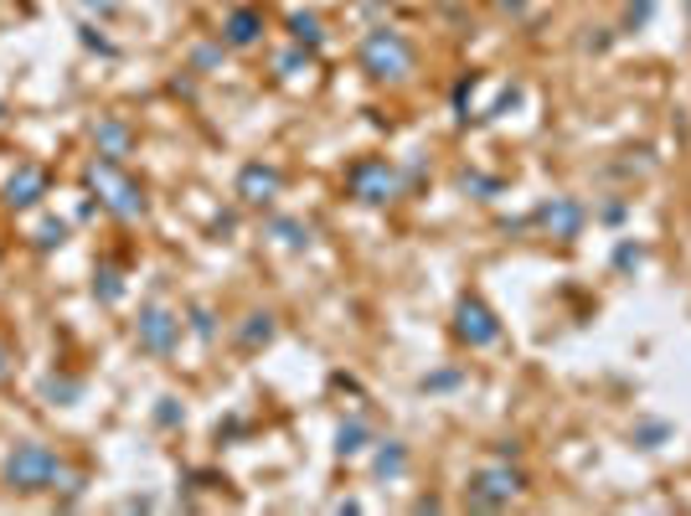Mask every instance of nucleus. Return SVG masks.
I'll return each instance as SVG.
<instances>
[{
	"instance_id": "obj_1",
	"label": "nucleus",
	"mask_w": 691,
	"mask_h": 516,
	"mask_svg": "<svg viewBox=\"0 0 691 516\" xmlns=\"http://www.w3.org/2000/svg\"><path fill=\"white\" fill-rule=\"evenodd\" d=\"M0 480H5V491H16V496H41V491H52L62 506H78L83 491H88V470L73 465L62 450L41 444V439H21L16 450L5 455V465H0Z\"/></svg>"
},
{
	"instance_id": "obj_2",
	"label": "nucleus",
	"mask_w": 691,
	"mask_h": 516,
	"mask_svg": "<svg viewBox=\"0 0 691 516\" xmlns=\"http://www.w3.org/2000/svg\"><path fill=\"white\" fill-rule=\"evenodd\" d=\"M83 186L99 197L103 212H114L119 222H135L145 218V186H139L129 171H124V160H109V156H94L88 165H83Z\"/></svg>"
},
{
	"instance_id": "obj_3",
	"label": "nucleus",
	"mask_w": 691,
	"mask_h": 516,
	"mask_svg": "<svg viewBox=\"0 0 691 516\" xmlns=\"http://www.w3.org/2000/svg\"><path fill=\"white\" fill-rule=\"evenodd\" d=\"M356 58H361V73L372 83H408L418 73V47L403 37V32H393V26L367 32Z\"/></svg>"
},
{
	"instance_id": "obj_4",
	"label": "nucleus",
	"mask_w": 691,
	"mask_h": 516,
	"mask_svg": "<svg viewBox=\"0 0 691 516\" xmlns=\"http://www.w3.org/2000/svg\"><path fill=\"white\" fill-rule=\"evenodd\" d=\"M346 192L361 207H387V201L403 197V176H397V165L387 156H367L346 171Z\"/></svg>"
},
{
	"instance_id": "obj_5",
	"label": "nucleus",
	"mask_w": 691,
	"mask_h": 516,
	"mask_svg": "<svg viewBox=\"0 0 691 516\" xmlns=\"http://www.w3.org/2000/svg\"><path fill=\"white\" fill-rule=\"evenodd\" d=\"M521 486H527L521 470H511V465H485V470L470 476L465 501H470L474 512H495V506H511V501L521 496Z\"/></svg>"
},
{
	"instance_id": "obj_6",
	"label": "nucleus",
	"mask_w": 691,
	"mask_h": 516,
	"mask_svg": "<svg viewBox=\"0 0 691 516\" xmlns=\"http://www.w3.org/2000/svg\"><path fill=\"white\" fill-rule=\"evenodd\" d=\"M455 341H459V346H470V352H485V346L501 341V320H495V310L480 295H459V305H455Z\"/></svg>"
},
{
	"instance_id": "obj_7",
	"label": "nucleus",
	"mask_w": 691,
	"mask_h": 516,
	"mask_svg": "<svg viewBox=\"0 0 691 516\" xmlns=\"http://www.w3.org/2000/svg\"><path fill=\"white\" fill-rule=\"evenodd\" d=\"M135 341L139 352H150V357H171L181 346V316L165 310V305H145L135 320Z\"/></svg>"
},
{
	"instance_id": "obj_8",
	"label": "nucleus",
	"mask_w": 691,
	"mask_h": 516,
	"mask_svg": "<svg viewBox=\"0 0 691 516\" xmlns=\"http://www.w3.org/2000/svg\"><path fill=\"white\" fill-rule=\"evenodd\" d=\"M47 186H52V176H47V165H37V160H21L16 165V176L5 181V207L11 212H32L41 197H47Z\"/></svg>"
},
{
	"instance_id": "obj_9",
	"label": "nucleus",
	"mask_w": 691,
	"mask_h": 516,
	"mask_svg": "<svg viewBox=\"0 0 691 516\" xmlns=\"http://www.w3.org/2000/svg\"><path fill=\"white\" fill-rule=\"evenodd\" d=\"M279 192H284L279 165H263V160H254V165H243V171H237V197L248 201V207H269Z\"/></svg>"
},
{
	"instance_id": "obj_10",
	"label": "nucleus",
	"mask_w": 691,
	"mask_h": 516,
	"mask_svg": "<svg viewBox=\"0 0 691 516\" xmlns=\"http://www.w3.org/2000/svg\"><path fill=\"white\" fill-rule=\"evenodd\" d=\"M94 145H99V156L124 160L135 150V130H129L124 114H99V120H94Z\"/></svg>"
},
{
	"instance_id": "obj_11",
	"label": "nucleus",
	"mask_w": 691,
	"mask_h": 516,
	"mask_svg": "<svg viewBox=\"0 0 691 516\" xmlns=\"http://www.w3.org/2000/svg\"><path fill=\"white\" fill-rule=\"evenodd\" d=\"M536 228H547L553 238H578V228H583V207L573 197H553L542 212H536Z\"/></svg>"
},
{
	"instance_id": "obj_12",
	"label": "nucleus",
	"mask_w": 691,
	"mask_h": 516,
	"mask_svg": "<svg viewBox=\"0 0 691 516\" xmlns=\"http://www.w3.org/2000/svg\"><path fill=\"white\" fill-rule=\"evenodd\" d=\"M258 37H263V11L258 5H237L233 16L222 21V41L227 47H254Z\"/></svg>"
},
{
	"instance_id": "obj_13",
	"label": "nucleus",
	"mask_w": 691,
	"mask_h": 516,
	"mask_svg": "<svg viewBox=\"0 0 691 516\" xmlns=\"http://www.w3.org/2000/svg\"><path fill=\"white\" fill-rule=\"evenodd\" d=\"M274 316H269V310H254V316L243 320V331H237V346H243V352H258V346H269V341H274Z\"/></svg>"
},
{
	"instance_id": "obj_14",
	"label": "nucleus",
	"mask_w": 691,
	"mask_h": 516,
	"mask_svg": "<svg viewBox=\"0 0 691 516\" xmlns=\"http://www.w3.org/2000/svg\"><path fill=\"white\" fill-rule=\"evenodd\" d=\"M372 444V429L361 423V418H351V423H341V434H336V455L341 459H356L361 450Z\"/></svg>"
},
{
	"instance_id": "obj_15",
	"label": "nucleus",
	"mask_w": 691,
	"mask_h": 516,
	"mask_svg": "<svg viewBox=\"0 0 691 516\" xmlns=\"http://www.w3.org/2000/svg\"><path fill=\"white\" fill-rule=\"evenodd\" d=\"M289 37H295L299 47H320V37H325V32H320L316 11H295V16H289Z\"/></svg>"
},
{
	"instance_id": "obj_16",
	"label": "nucleus",
	"mask_w": 691,
	"mask_h": 516,
	"mask_svg": "<svg viewBox=\"0 0 691 516\" xmlns=\"http://www.w3.org/2000/svg\"><path fill=\"white\" fill-rule=\"evenodd\" d=\"M269 233H274L284 248H305V243H310V228H305L299 218H274L269 222Z\"/></svg>"
},
{
	"instance_id": "obj_17",
	"label": "nucleus",
	"mask_w": 691,
	"mask_h": 516,
	"mask_svg": "<svg viewBox=\"0 0 691 516\" xmlns=\"http://www.w3.org/2000/svg\"><path fill=\"white\" fill-rule=\"evenodd\" d=\"M408 470V450L397 444V439H387L382 450H377V476H403Z\"/></svg>"
},
{
	"instance_id": "obj_18",
	"label": "nucleus",
	"mask_w": 691,
	"mask_h": 516,
	"mask_svg": "<svg viewBox=\"0 0 691 516\" xmlns=\"http://www.w3.org/2000/svg\"><path fill=\"white\" fill-rule=\"evenodd\" d=\"M41 397H47V403H78L83 382L78 378H47L41 382Z\"/></svg>"
},
{
	"instance_id": "obj_19",
	"label": "nucleus",
	"mask_w": 691,
	"mask_h": 516,
	"mask_svg": "<svg viewBox=\"0 0 691 516\" xmlns=\"http://www.w3.org/2000/svg\"><path fill=\"white\" fill-rule=\"evenodd\" d=\"M94 295H99L103 305H119V295H124V279H119V269H109V263H103L99 274H94Z\"/></svg>"
},
{
	"instance_id": "obj_20",
	"label": "nucleus",
	"mask_w": 691,
	"mask_h": 516,
	"mask_svg": "<svg viewBox=\"0 0 691 516\" xmlns=\"http://www.w3.org/2000/svg\"><path fill=\"white\" fill-rule=\"evenodd\" d=\"M67 243V222H58V218H47L37 228V238H32V248H41V254H52V248H62Z\"/></svg>"
},
{
	"instance_id": "obj_21",
	"label": "nucleus",
	"mask_w": 691,
	"mask_h": 516,
	"mask_svg": "<svg viewBox=\"0 0 691 516\" xmlns=\"http://www.w3.org/2000/svg\"><path fill=\"white\" fill-rule=\"evenodd\" d=\"M156 423H160V429H176V423H186V408H176V397H160Z\"/></svg>"
},
{
	"instance_id": "obj_22",
	"label": "nucleus",
	"mask_w": 691,
	"mask_h": 516,
	"mask_svg": "<svg viewBox=\"0 0 691 516\" xmlns=\"http://www.w3.org/2000/svg\"><path fill=\"white\" fill-rule=\"evenodd\" d=\"M11 372H16V346H11V336L0 331V382L11 378Z\"/></svg>"
},
{
	"instance_id": "obj_23",
	"label": "nucleus",
	"mask_w": 691,
	"mask_h": 516,
	"mask_svg": "<svg viewBox=\"0 0 691 516\" xmlns=\"http://www.w3.org/2000/svg\"><path fill=\"white\" fill-rule=\"evenodd\" d=\"M192 325H197V336H207V341H212V316H207L201 305H197V310H192Z\"/></svg>"
},
{
	"instance_id": "obj_24",
	"label": "nucleus",
	"mask_w": 691,
	"mask_h": 516,
	"mask_svg": "<svg viewBox=\"0 0 691 516\" xmlns=\"http://www.w3.org/2000/svg\"><path fill=\"white\" fill-rule=\"evenodd\" d=\"M459 372H439V378H423V388H455Z\"/></svg>"
},
{
	"instance_id": "obj_25",
	"label": "nucleus",
	"mask_w": 691,
	"mask_h": 516,
	"mask_svg": "<svg viewBox=\"0 0 691 516\" xmlns=\"http://www.w3.org/2000/svg\"><path fill=\"white\" fill-rule=\"evenodd\" d=\"M630 263H640V248H634V243H625V248H619V269H630Z\"/></svg>"
},
{
	"instance_id": "obj_26",
	"label": "nucleus",
	"mask_w": 691,
	"mask_h": 516,
	"mask_svg": "<svg viewBox=\"0 0 691 516\" xmlns=\"http://www.w3.org/2000/svg\"><path fill=\"white\" fill-rule=\"evenodd\" d=\"M88 11H99V16H109V11H119V0H83Z\"/></svg>"
},
{
	"instance_id": "obj_27",
	"label": "nucleus",
	"mask_w": 691,
	"mask_h": 516,
	"mask_svg": "<svg viewBox=\"0 0 691 516\" xmlns=\"http://www.w3.org/2000/svg\"><path fill=\"white\" fill-rule=\"evenodd\" d=\"M0 124H5V103H0Z\"/></svg>"
}]
</instances>
